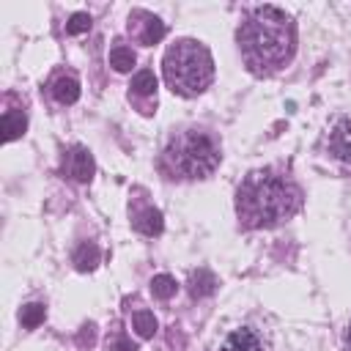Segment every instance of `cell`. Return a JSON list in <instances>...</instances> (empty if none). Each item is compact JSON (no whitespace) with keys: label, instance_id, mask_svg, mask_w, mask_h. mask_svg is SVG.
Listing matches in <instances>:
<instances>
[{"label":"cell","instance_id":"obj_5","mask_svg":"<svg viewBox=\"0 0 351 351\" xmlns=\"http://www.w3.org/2000/svg\"><path fill=\"white\" fill-rule=\"evenodd\" d=\"M129 33H132L140 44L151 47V44L162 41V36H165V22H162L159 16H154V14H148V11H132V14H129Z\"/></svg>","mask_w":351,"mask_h":351},{"label":"cell","instance_id":"obj_2","mask_svg":"<svg viewBox=\"0 0 351 351\" xmlns=\"http://www.w3.org/2000/svg\"><path fill=\"white\" fill-rule=\"evenodd\" d=\"M299 206V186L274 170H252L236 189V214L247 228H274L293 217Z\"/></svg>","mask_w":351,"mask_h":351},{"label":"cell","instance_id":"obj_20","mask_svg":"<svg viewBox=\"0 0 351 351\" xmlns=\"http://www.w3.org/2000/svg\"><path fill=\"white\" fill-rule=\"evenodd\" d=\"M107 351H137V346L126 335H115L112 340H107Z\"/></svg>","mask_w":351,"mask_h":351},{"label":"cell","instance_id":"obj_11","mask_svg":"<svg viewBox=\"0 0 351 351\" xmlns=\"http://www.w3.org/2000/svg\"><path fill=\"white\" fill-rule=\"evenodd\" d=\"M25 129H27V118H25L22 110H5V112H3V140H5V143L22 137Z\"/></svg>","mask_w":351,"mask_h":351},{"label":"cell","instance_id":"obj_19","mask_svg":"<svg viewBox=\"0 0 351 351\" xmlns=\"http://www.w3.org/2000/svg\"><path fill=\"white\" fill-rule=\"evenodd\" d=\"M88 27H90V16H88V14H82V11L71 14V16H69V22H66V33H71V36H80V33H85Z\"/></svg>","mask_w":351,"mask_h":351},{"label":"cell","instance_id":"obj_9","mask_svg":"<svg viewBox=\"0 0 351 351\" xmlns=\"http://www.w3.org/2000/svg\"><path fill=\"white\" fill-rule=\"evenodd\" d=\"M132 225H134V230L143 233V236H159L162 228H165V219H162V211H159V208L145 206V208H140V211L132 217Z\"/></svg>","mask_w":351,"mask_h":351},{"label":"cell","instance_id":"obj_21","mask_svg":"<svg viewBox=\"0 0 351 351\" xmlns=\"http://www.w3.org/2000/svg\"><path fill=\"white\" fill-rule=\"evenodd\" d=\"M346 348L351 351V324H348V332H346Z\"/></svg>","mask_w":351,"mask_h":351},{"label":"cell","instance_id":"obj_15","mask_svg":"<svg viewBox=\"0 0 351 351\" xmlns=\"http://www.w3.org/2000/svg\"><path fill=\"white\" fill-rule=\"evenodd\" d=\"M134 60H137V58H134L132 47L118 44V47H112V49H110V66H112L115 71H132Z\"/></svg>","mask_w":351,"mask_h":351},{"label":"cell","instance_id":"obj_1","mask_svg":"<svg viewBox=\"0 0 351 351\" xmlns=\"http://www.w3.org/2000/svg\"><path fill=\"white\" fill-rule=\"evenodd\" d=\"M244 66L252 74H269L285 66L296 47L293 19L274 5L255 8L236 33Z\"/></svg>","mask_w":351,"mask_h":351},{"label":"cell","instance_id":"obj_6","mask_svg":"<svg viewBox=\"0 0 351 351\" xmlns=\"http://www.w3.org/2000/svg\"><path fill=\"white\" fill-rule=\"evenodd\" d=\"M93 170H96L93 156H90V151L82 148V145H74V148L63 156V173H66L71 181L88 184V181L93 178Z\"/></svg>","mask_w":351,"mask_h":351},{"label":"cell","instance_id":"obj_10","mask_svg":"<svg viewBox=\"0 0 351 351\" xmlns=\"http://www.w3.org/2000/svg\"><path fill=\"white\" fill-rule=\"evenodd\" d=\"M49 93H52V99H55L58 104H74V101L80 99V82H77V77H71V74H60V77L52 80Z\"/></svg>","mask_w":351,"mask_h":351},{"label":"cell","instance_id":"obj_8","mask_svg":"<svg viewBox=\"0 0 351 351\" xmlns=\"http://www.w3.org/2000/svg\"><path fill=\"white\" fill-rule=\"evenodd\" d=\"M222 351H263V343L255 329L239 326L222 340Z\"/></svg>","mask_w":351,"mask_h":351},{"label":"cell","instance_id":"obj_4","mask_svg":"<svg viewBox=\"0 0 351 351\" xmlns=\"http://www.w3.org/2000/svg\"><path fill=\"white\" fill-rule=\"evenodd\" d=\"M219 156V145L208 132L184 129L167 143L162 162L173 178H206L217 170Z\"/></svg>","mask_w":351,"mask_h":351},{"label":"cell","instance_id":"obj_16","mask_svg":"<svg viewBox=\"0 0 351 351\" xmlns=\"http://www.w3.org/2000/svg\"><path fill=\"white\" fill-rule=\"evenodd\" d=\"M132 326H134V332H137L140 337H151V335L156 332V318H154V313H148V310H137V313L132 315Z\"/></svg>","mask_w":351,"mask_h":351},{"label":"cell","instance_id":"obj_13","mask_svg":"<svg viewBox=\"0 0 351 351\" xmlns=\"http://www.w3.org/2000/svg\"><path fill=\"white\" fill-rule=\"evenodd\" d=\"M132 93L140 96V99H154L156 96V77H154V71H148V69L137 71L134 80H132Z\"/></svg>","mask_w":351,"mask_h":351},{"label":"cell","instance_id":"obj_18","mask_svg":"<svg viewBox=\"0 0 351 351\" xmlns=\"http://www.w3.org/2000/svg\"><path fill=\"white\" fill-rule=\"evenodd\" d=\"M47 318V310H44V304H25L22 307V313H19V321H22V326H27V329H36L41 321Z\"/></svg>","mask_w":351,"mask_h":351},{"label":"cell","instance_id":"obj_3","mask_svg":"<svg viewBox=\"0 0 351 351\" xmlns=\"http://www.w3.org/2000/svg\"><path fill=\"white\" fill-rule=\"evenodd\" d=\"M165 82L178 96H197L214 80V60L211 52L195 38H178L167 47L162 58Z\"/></svg>","mask_w":351,"mask_h":351},{"label":"cell","instance_id":"obj_12","mask_svg":"<svg viewBox=\"0 0 351 351\" xmlns=\"http://www.w3.org/2000/svg\"><path fill=\"white\" fill-rule=\"evenodd\" d=\"M99 258H101V252H99V247H96L93 241H82V244L74 250V266H77L80 271H93V269L99 266Z\"/></svg>","mask_w":351,"mask_h":351},{"label":"cell","instance_id":"obj_17","mask_svg":"<svg viewBox=\"0 0 351 351\" xmlns=\"http://www.w3.org/2000/svg\"><path fill=\"white\" fill-rule=\"evenodd\" d=\"M176 280L170 277V274H156L154 280H151V293L156 296V299H170L173 293H176Z\"/></svg>","mask_w":351,"mask_h":351},{"label":"cell","instance_id":"obj_7","mask_svg":"<svg viewBox=\"0 0 351 351\" xmlns=\"http://www.w3.org/2000/svg\"><path fill=\"white\" fill-rule=\"evenodd\" d=\"M329 151L351 165V118H337L329 129Z\"/></svg>","mask_w":351,"mask_h":351},{"label":"cell","instance_id":"obj_14","mask_svg":"<svg viewBox=\"0 0 351 351\" xmlns=\"http://www.w3.org/2000/svg\"><path fill=\"white\" fill-rule=\"evenodd\" d=\"M214 288H217V277H214L208 269L195 271L192 280H189V291H192V296H208V293H214Z\"/></svg>","mask_w":351,"mask_h":351}]
</instances>
